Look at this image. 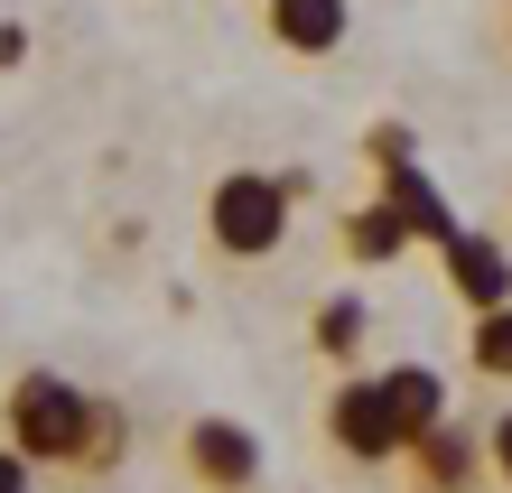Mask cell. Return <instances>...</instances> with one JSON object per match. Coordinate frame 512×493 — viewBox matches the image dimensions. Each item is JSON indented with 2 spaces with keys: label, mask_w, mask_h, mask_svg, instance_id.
Segmentation results:
<instances>
[{
  "label": "cell",
  "mask_w": 512,
  "mask_h": 493,
  "mask_svg": "<svg viewBox=\"0 0 512 493\" xmlns=\"http://www.w3.org/2000/svg\"><path fill=\"white\" fill-rule=\"evenodd\" d=\"M447 289H457V307H466V317H485V307H512V242L503 233H457V242H447Z\"/></svg>",
  "instance_id": "8992f818"
},
{
  "label": "cell",
  "mask_w": 512,
  "mask_h": 493,
  "mask_svg": "<svg viewBox=\"0 0 512 493\" xmlns=\"http://www.w3.org/2000/svg\"><path fill=\"white\" fill-rule=\"evenodd\" d=\"M289 187L270 168H224L215 187H205V242H215L224 261H270L289 242Z\"/></svg>",
  "instance_id": "7a4b0ae2"
},
{
  "label": "cell",
  "mask_w": 512,
  "mask_h": 493,
  "mask_svg": "<svg viewBox=\"0 0 512 493\" xmlns=\"http://www.w3.org/2000/svg\"><path fill=\"white\" fill-rule=\"evenodd\" d=\"M10 66H28V28H19V19H0V75H10Z\"/></svg>",
  "instance_id": "2e32d148"
},
{
  "label": "cell",
  "mask_w": 512,
  "mask_h": 493,
  "mask_svg": "<svg viewBox=\"0 0 512 493\" xmlns=\"http://www.w3.org/2000/svg\"><path fill=\"white\" fill-rule=\"evenodd\" d=\"M0 447H19L38 475H112L131 456V410L47 373V363H28L0 391Z\"/></svg>",
  "instance_id": "6da1fadb"
},
{
  "label": "cell",
  "mask_w": 512,
  "mask_h": 493,
  "mask_svg": "<svg viewBox=\"0 0 512 493\" xmlns=\"http://www.w3.org/2000/svg\"><path fill=\"white\" fill-rule=\"evenodd\" d=\"M261 38L298 66H317L354 38V0H261Z\"/></svg>",
  "instance_id": "5b68a950"
},
{
  "label": "cell",
  "mask_w": 512,
  "mask_h": 493,
  "mask_svg": "<svg viewBox=\"0 0 512 493\" xmlns=\"http://www.w3.org/2000/svg\"><path fill=\"white\" fill-rule=\"evenodd\" d=\"M326 447L345 456V466H401V419H391V400H382V373H345L336 391H326Z\"/></svg>",
  "instance_id": "3957f363"
},
{
  "label": "cell",
  "mask_w": 512,
  "mask_h": 493,
  "mask_svg": "<svg viewBox=\"0 0 512 493\" xmlns=\"http://www.w3.org/2000/svg\"><path fill=\"white\" fill-rule=\"evenodd\" d=\"M0 493H38V466H28L19 447H0Z\"/></svg>",
  "instance_id": "9a60e30c"
},
{
  "label": "cell",
  "mask_w": 512,
  "mask_h": 493,
  "mask_svg": "<svg viewBox=\"0 0 512 493\" xmlns=\"http://www.w3.org/2000/svg\"><path fill=\"white\" fill-rule=\"evenodd\" d=\"M345 252H354V261H401V252H410V233L391 224V205H382V196H364V205H345Z\"/></svg>",
  "instance_id": "8fae6325"
},
{
  "label": "cell",
  "mask_w": 512,
  "mask_h": 493,
  "mask_svg": "<svg viewBox=\"0 0 512 493\" xmlns=\"http://www.w3.org/2000/svg\"><path fill=\"white\" fill-rule=\"evenodd\" d=\"M485 475L512 493V410H494V428H485Z\"/></svg>",
  "instance_id": "5bb4252c"
},
{
  "label": "cell",
  "mask_w": 512,
  "mask_h": 493,
  "mask_svg": "<svg viewBox=\"0 0 512 493\" xmlns=\"http://www.w3.org/2000/svg\"><path fill=\"white\" fill-rule=\"evenodd\" d=\"M177 466L196 475V493H252L261 484V438L243 419H224V410H196L187 428H177Z\"/></svg>",
  "instance_id": "277c9868"
},
{
  "label": "cell",
  "mask_w": 512,
  "mask_h": 493,
  "mask_svg": "<svg viewBox=\"0 0 512 493\" xmlns=\"http://www.w3.org/2000/svg\"><path fill=\"white\" fill-rule=\"evenodd\" d=\"M364 335H373V307L354 298V289H326V298L308 307V345H317L326 363H345V373H354V354H364Z\"/></svg>",
  "instance_id": "30bf717a"
},
{
  "label": "cell",
  "mask_w": 512,
  "mask_h": 493,
  "mask_svg": "<svg viewBox=\"0 0 512 493\" xmlns=\"http://www.w3.org/2000/svg\"><path fill=\"white\" fill-rule=\"evenodd\" d=\"M410 484L419 493H475L485 484V428L438 419L429 438H410Z\"/></svg>",
  "instance_id": "ba28073f"
},
{
  "label": "cell",
  "mask_w": 512,
  "mask_h": 493,
  "mask_svg": "<svg viewBox=\"0 0 512 493\" xmlns=\"http://www.w3.org/2000/svg\"><path fill=\"white\" fill-rule=\"evenodd\" d=\"M382 205H391V224H401L410 242H429V252H447V242L466 233V214L447 205V187H438L419 159H410V168H382Z\"/></svg>",
  "instance_id": "52a82bcc"
},
{
  "label": "cell",
  "mask_w": 512,
  "mask_h": 493,
  "mask_svg": "<svg viewBox=\"0 0 512 493\" xmlns=\"http://www.w3.org/2000/svg\"><path fill=\"white\" fill-rule=\"evenodd\" d=\"M503 47H512V0H503Z\"/></svg>",
  "instance_id": "e0dca14e"
},
{
  "label": "cell",
  "mask_w": 512,
  "mask_h": 493,
  "mask_svg": "<svg viewBox=\"0 0 512 493\" xmlns=\"http://www.w3.org/2000/svg\"><path fill=\"white\" fill-rule=\"evenodd\" d=\"M382 400H391V419H401V438H429L447 419V373H429V363H382Z\"/></svg>",
  "instance_id": "9c48e42d"
},
{
  "label": "cell",
  "mask_w": 512,
  "mask_h": 493,
  "mask_svg": "<svg viewBox=\"0 0 512 493\" xmlns=\"http://www.w3.org/2000/svg\"><path fill=\"white\" fill-rule=\"evenodd\" d=\"M466 363L485 382H512V307H485V317L466 326Z\"/></svg>",
  "instance_id": "7c38bea8"
},
{
  "label": "cell",
  "mask_w": 512,
  "mask_h": 493,
  "mask_svg": "<svg viewBox=\"0 0 512 493\" xmlns=\"http://www.w3.org/2000/svg\"><path fill=\"white\" fill-rule=\"evenodd\" d=\"M364 149H373V168H410V159H419V140H410V121H382V131H373Z\"/></svg>",
  "instance_id": "4fadbf2b"
}]
</instances>
